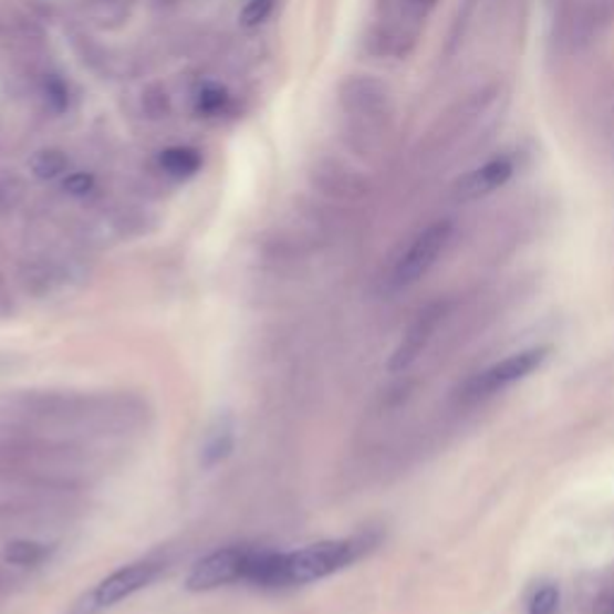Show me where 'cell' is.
I'll use <instances>...</instances> for the list:
<instances>
[{"instance_id": "19", "label": "cell", "mask_w": 614, "mask_h": 614, "mask_svg": "<svg viewBox=\"0 0 614 614\" xmlns=\"http://www.w3.org/2000/svg\"><path fill=\"white\" fill-rule=\"evenodd\" d=\"M44 96H46V104L53 113H65L67 111L70 94H67V87H65V82L61 77L51 75L44 82Z\"/></svg>"}, {"instance_id": "15", "label": "cell", "mask_w": 614, "mask_h": 614, "mask_svg": "<svg viewBox=\"0 0 614 614\" xmlns=\"http://www.w3.org/2000/svg\"><path fill=\"white\" fill-rule=\"evenodd\" d=\"M30 170L37 180H55L67 170V156L61 149H41L30 162Z\"/></svg>"}, {"instance_id": "5", "label": "cell", "mask_w": 614, "mask_h": 614, "mask_svg": "<svg viewBox=\"0 0 614 614\" xmlns=\"http://www.w3.org/2000/svg\"><path fill=\"white\" fill-rule=\"evenodd\" d=\"M554 41L564 51H581L614 18V0H552Z\"/></svg>"}, {"instance_id": "7", "label": "cell", "mask_w": 614, "mask_h": 614, "mask_svg": "<svg viewBox=\"0 0 614 614\" xmlns=\"http://www.w3.org/2000/svg\"><path fill=\"white\" fill-rule=\"evenodd\" d=\"M454 233L451 221H435L416 236V240L410 242L408 250L404 252L402 260H398L394 269V283L396 285H410L416 283L420 277L427 274L437 257L445 252L447 242Z\"/></svg>"}, {"instance_id": "12", "label": "cell", "mask_w": 614, "mask_h": 614, "mask_svg": "<svg viewBox=\"0 0 614 614\" xmlns=\"http://www.w3.org/2000/svg\"><path fill=\"white\" fill-rule=\"evenodd\" d=\"M159 166L174 178H190L202 168V154L192 147H170L159 154Z\"/></svg>"}, {"instance_id": "14", "label": "cell", "mask_w": 614, "mask_h": 614, "mask_svg": "<svg viewBox=\"0 0 614 614\" xmlns=\"http://www.w3.org/2000/svg\"><path fill=\"white\" fill-rule=\"evenodd\" d=\"M312 178H315V183H320V185L326 180L336 183L339 192H358L363 188L361 178L355 176L353 170H348L344 164L334 162V159H320L315 170H312Z\"/></svg>"}, {"instance_id": "2", "label": "cell", "mask_w": 614, "mask_h": 614, "mask_svg": "<svg viewBox=\"0 0 614 614\" xmlns=\"http://www.w3.org/2000/svg\"><path fill=\"white\" fill-rule=\"evenodd\" d=\"M375 545L370 535H353L339 540H322L295 552H279V589L283 585H305L339 574L355 564Z\"/></svg>"}, {"instance_id": "8", "label": "cell", "mask_w": 614, "mask_h": 614, "mask_svg": "<svg viewBox=\"0 0 614 614\" xmlns=\"http://www.w3.org/2000/svg\"><path fill=\"white\" fill-rule=\"evenodd\" d=\"M548 355H550V348H545V346L511 355V358L492 365L490 370H485L482 375H478L473 382H470L468 384V396L480 398V396H490L495 392L507 389L509 384L535 373V370L548 361Z\"/></svg>"}, {"instance_id": "4", "label": "cell", "mask_w": 614, "mask_h": 614, "mask_svg": "<svg viewBox=\"0 0 614 614\" xmlns=\"http://www.w3.org/2000/svg\"><path fill=\"white\" fill-rule=\"evenodd\" d=\"M164 564L166 562L159 554H149L121 566L118 571H113V574L98 581L92 591L84 593L73 605V610H70V614H102L111 610L113 605L123 603V600L139 593L142 589H147L162 574Z\"/></svg>"}, {"instance_id": "3", "label": "cell", "mask_w": 614, "mask_h": 614, "mask_svg": "<svg viewBox=\"0 0 614 614\" xmlns=\"http://www.w3.org/2000/svg\"><path fill=\"white\" fill-rule=\"evenodd\" d=\"M339 102L370 139L387 137L394 121V98L387 84L370 75H353L341 84Z\"/></svg>"}, {"instance_id": "6", "label": "cell", "mask_w": 614, "mask_h": 614, "mask_svg": "<svg viewBox=\"0 0 614 614\" xmlns=\"http://www.w3.org/2000/svg\"><path fill=\"white\" fill-rule=\"evenodd\" d=\"M250 548H221L202 556L185 579V589L192 593L217 591L221 585L246 581V571L250 562Z\"/></svg>"}, {"instance_id": "10", "label": "cell", "mask_w": 614, "mask_h": 614, "mask_svg": "<svg viewBox=\"0 0 614 614\" xmlns=\"http://www.w3.org/2000/svg\"><path fill=\"white\" fill-rule=\"evenodd\" d=\"M445 312H447L445 303H435V305L425 308L420 312L416 322L408 326V332L402 339V344H398V348L392 353V358H389L392 373H402V370H406L408 365L418 361V355L423 353V348L427 346V341H430V336L435 334L439 320L445 318Z\"/></svg>"}, {"instance_id": "16", "label": "cell", "mask_w": 614, "mask_h": 614, "mask_svg": "<svg viewBox=\"0 0 614 614\" xmlns=\"http://www.w3.org/2000/svg\"><path fill=\"white\" fill-rule=\"evenodd\" d=\"M228 98H231V96H228L226 87L209 82L197 92L195 108H197V113H202V116H217V113H221L228 106Z\"/></svg>"}, {"instance_id": "1", "label": "cell", "mask_w": 614, "mask_h": 614, "mask_svg": "<svg viewBox=\"0 0 614 614\" xmlns=\"http://www.w3.org/2000/svg\"><path fill=\"white\" fill-rule=\"evenodd\" d=\"M504 94L499 87H485L456 102L433 135V154L437 159H459L464 152L476 147L497 118H502Z\"/></svg>"}, {"instance_id": "21", "label": "cell", "mask_w": 614, "mask_h": 614, "mask_svg": "<svg viewBox=\"0 0 614 614\" xmlns=\"http://www.w3.org/2000/svg\"><path fill=\"white\" fill-rule=\"evenodd\" d=\"M63 190L67 195H73V197L90 195L94 190V176L92 174H84V170H80V174L67 176L65 183H63Z\"/></svg>"}, {"instance_id": "17", "label": "cell", "mask_w": 614, "mask_h": 614, "mask_svg": "<svg viewBox=\"0 0 614 614\" xmlns=\"http://www.w3.org/2000/svg\"><path fill=\"white\" fill-rule=\"evenodd\" d=\"M142 108H145V113L149 118H166L168 116V111H170V102H168V94L164 87H159V84H154V87H149L145 92V96H142Z\"/></svg>"}, {"instance_id": "9", "label": "cell", "mask_w": 614, "mask_h": 614, "mask_svg": "<svg viewBox=\"0 0 614 614\" xmlns=\"http://www.w3.org/2000/svg\"><path fill=\"white\" fill-rule=\"evenodd\" d=\"M513 178V162L509 156H495L485 164L470 168L468 174H464L459 180L454 183L451 188V199L454 202H478L482 197H490L499 188Z\"/></svg>"}, {"instance_id": "20", "label": "cell", "mask_w": 614, "mask_h": 614, "mask_svg": "<svg viewBox=\"0 0 614 614\" xmlns=\"http://www.w3.org/2000/svg\"><path fill=\"white\" fill-rule=\"evenodd\" d=\"M556 605H560V591L554 585H545L540 589L531 600V614H554Z\"/></svg>"}, {"instance_id": "22", "label": "cell", "mask_w": 614, "mask_h": 614, "mask_svg": "<svg viewBox=\"0 0 614 614\" xmlns=\"http://www.w3.org/2000/svg\"><path fill=\"white\" fill-rule=\"evenodd\" d=\"M420 3H423L425 8H433V6L437 3V0H420Z\"/></svg>"}, {"instance_id": "13", "label": "cell", "mask_w": 614, "mask_h": 614, "mask_svg": "<svg viewBox=\"0 0 614 614\" xmlns=\"http://www.w3.org/2000/svg\"><path fill=\"white\" fill-rule=\"evenodd\" d=\"M51 545L37 540H12L3 550V560L15 566H37L44 564L51 556Z\"/></svg>"}, {"instance_id": "18", "label": "cell", "mask_w": 614, "mask_h": 614, "mask_svg": "<svg viewBox=\"0 0 614 614\" xmlns=\"http://www.w3.org/2000/svg\"><path fill=\"white\" fill-rule=\"evenodd\" d=\"M274 6H277V0H248V6L240 12V24L248 27V30H252V27H260L271 15Z\"/></svg>"}, {"instance_id": "11", "label": "cell", "mask_w": 614, "mask_h": 614, "mask_svg": "<svg viewBox=\"0 0 614 614\" xmlns=\"http://www.w3.org/2000/svg\"><path fill=\"white\" fill-rule=\"evenodd\" d=\"M233 447H236V420L233 416L223 413V416H219L209 425V430L202 439V449H199V464H202V468L207 470L217 468L228 459V456H231Z\"/></svg>"}]
</instances>
